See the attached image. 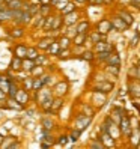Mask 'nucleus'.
I'll return each instance as SVG.
<instances>
[{"mask_svg": "<svg viewBox=\"0 0 140 149\" xmlns=\"http://www.w3.org/2000/svg\"><path fill=\"white\" fill-rule=\"evenodd\" d=\"M32 18H33V17L30 15L29 11H23V17H21V20H20V24H27V23L32 21Z\"/></svg>", "mask_w": 140, "mask_h": 149, "instance_id": "nucleus-32", "label": "nucleus"}, {"mask_svg": "<svg viewBox=\"0 0 140 149\" xmlns=\"http://www.w3.org/2000/svg\"><path fill=\"white\" fill-rule=\"evenodd\" d=\"M93 45H95V51H97V53H100V51H113V48H115L111 44L104 42V41H100L97 44H93Z\"/></svg>", "mask_w": 140, "mask_h": 149, "instance_id": "nucleus-7", "label": "nucleus"}, {"mask_svg": "<svg viewBox=\"0 0 140 149\" xmlns=\"http://www.w3.org/2000/svg\"><path fill=\"white\" fill-rule=\"evenodd\" d=\"M15 100L18 101L21 106H24L26 102H29V93H27V91L18 89V92H17V95H15Z\"/></svg>", "mask_w": 140, "mask_h": 149, "instance_id": "nucleus-8", "label": "nucleus"}, {"mask_svg": "<svg viewBox=\"0 0 140 149\" xmlns=\"http://www.w3.org/2000/svg\"><path fill=\"white\" fill-rule=\"evenodd\" d=\"M63 24V17H54L53 18V26H51V30H57L62 27Z\"/></svg>", "mask_w": 140, "mask_h": 149, "instance_id": "nucleus-25", "label": "nucleus"}, {"mask_svg": "<svg viewBox=\"0 0 140 149\" xmlns=\"http://www.w3.org/2000/svg\"><path fill=\"white\" fill-rule=\"evenodd\" d=\"M59 51H60L59 42H57V41H53V42H51V45L48 47V53H50V54H53V56H57V54H59Z\"/></svg>", "mask_w": 140, "mask_h": 149, "instance_id": "nucleus-20", "label": "nucleus"}, {"mask_svg": "<svg viewBox=\"0 0 140 149\" xmlns=\"http://www.w3.org/2000/svg\"><path fill=\"white\" fill-rule=\"evenodd\" d=\"M106 71L110 72V74H113L115 77H118L119 75V71H120V66H118V65H107Z\"/></svg>", "mask_w": 140, "mask_h": 149, "instance_id": "nucleus-31", "label": "nucleus"}, {"mask_svg": "<svg viewBox=\"0 0 140 149\" xmlns=\"http://www.w3.org/2000/svg\"><path fill=\"white\" fill-rule=\"evenodd\" d=\"M91 122H92V116H87V115H77L75 122H74V128L80 130V131H84L87 127L91 125Z\"/></svg>", "mask_w": 140, "mask_h": 149, "instance_id": "nucleus-1", "label": "nucleus"}, {"mask_svg": "<svg viewBox=\"0 0 140 149\" xmlns=\"http://www.w3.org/2000/svg\"><path fill=\"white\" fill-rule=\"evenodd\" d=\"M130 75H133L136 80L140 81V66L137 65V66H134V68H131V69H130Z\"/></svg>", "mask_w": 140, "mask_h": 149, "instance_id": "nucleus-36", "label": "nucleus"}, {"mask_svg": "<svg viewBox=\"0 0 140 149\" xmlns=\"http://www.w3.org/2000/svg\"><path fill=\"white\" fill-rule=\"evenodd\" d=\"M6 107H12V109H15V110H20L23 106H21V104L17 101L15 98H9V100H8V102H6Z\"/></svg>", "mask_w": 140, "mask_h": 149, "instance_id": "nucleus-27", "label": "nucleus"}, {"mask_svg": "<svg viewBox=\"0 0 140 149\" xmlns=\"http://www.w3.org/2000/svg\"><path fill=\"white\" fill-rule=\"evenodd\" d=\"M42 86H44V83H42V80H41V77H33V84H32V89H33V91H39Z\"/></svg>", "mask_w": 140, "mask_h": 149, "instance_id": "nucleus-33", "label": "nucleus"}, {"mask_svg": "<svg viewBox=\"0 0 140 149\" xmlns=\"http://www.w3.org/2000/svg\"><path fill=\"white\" fill-rule=\"evenodd\" d=\"M140 39V30H136V35H134V38L131 39V47H136L137 45V42Z\"/></svg>", "mask_w": 140, "mask_h": 149, "instance_id": "nucleus-44", "label": "nucleus"}, {"mask_svg": "<svg viewBox=\"0 0 140 149\" xmlns=\"http://www.w3.org/2000/svg\"><path fill=\"white\" fill-rule=\"evenodd\" d=\"M106 63L107 65H118V66H120V57H119V54L118 53H110V56L106 60Z\"/></svg>", "mask_w": 140, "mask_h": 149, "instance_id": "nucleus-11", "label": "nucleus"}, {"mask_svg": "<svg viewBox=\"0 0 140 149\" xmlns=\"http://www.w3.org/2000/svg\"><path fill=\"white\" fill-rule=\"evenodd\" d=\"M77 2H81V3H84V2H86V0H77Z\"/></svg>", "mask_w": 140, "mask_h": 149, "instance_id": "nucleus-56", "label": "nucleus"}, {"mask_svg": "<svg viewBox=\"0 0 140 149\" xmlns=\"http://www.w3.org/2000/svg\"><path fill=\"white\" fill-rule=\"evenodd\" d=\"M0 2H2V0H0Z\"/></svg>", "mask_w": 140, "mask_h": 149, "instance_id": "nucleus-59", "label": "nucleus"}, {"mask_svg": "<svg viewBox=\"0 0 140 149\" xmlns=\"http://www.w3.org/2000/svg\"><path fill=\"white\" fill-rule=\"evenodd\" d=\"M3 98H5V92L0 89V100H3Z\"/></svg>", "mask_w": 140, "mask_h": 149, "instance_id": "nucleus-53", "label": "nucleus"}, {"mask_svg": "<svg viewBox=\"0 0 140 149\" xmlns=\"http://www.w3.org/2000/svg\"><path fill=\"white\" fill-rule=\"evenodd\" d=\"M136 148H139V149H140V140H139V143L136 145Z\"/></svg>", "mask_w": 140, "mask_h": 149, "instance_id": "nucleus-55", "label": "nucleus"}, {"mask_svg": "<svg viewBox=\"0 0 140 149\" xmlns=\"http://www.w3.org/2000/svg\"><path fill=\"white\" fill-rule=\"evenodd\" d=\"M6 5H8V8H9V9H12V11H15V9H23V2H21V0H9Z\"/></svg>", "mask_w": 140, "mask_h": 149, "instance_id": "nucleus-16", "label": "nucleus"}, {"mask_svg": "<svg viewBox=\"0 0 140 149\" xmlns=\"http://www.w3.org/2000/svg\"><path fill=\"white\" fill-rule=\"evenodd\" d=\"M66 3H68V0H51V5L56 6L57 9H62Z\"/></svg>", "mask_w": 140, "mask_h": 149, "instance_id": "nucleus-39", "label": "nucleus"}, {"mask_svg": "<svg viewBox=\"0 0 140 149\" xmlns=\"http://www.w3.org/2000/svg\"><path fill=\"white\" fill-rule=\"evenodd\" d=\"M133 104H134L136 107H139V109H140V98H134V102H133Z\"/></svg>", "mask_w": 140, "mask_h": 149, "instance_id": "nucleus-51", "label": "nucleus"}, {"mask_svg": "<svg viewBox=\"0 0 140 149\" xmlns=\"http://www.w3.org/2000/svg\"><path fill=\"white\" fill-rule=\"evenodd\" d=\"M89 146L91 148H98V149H102L104 148V145H102V142L98 139V140H92V142L89 143Z\"/></svg>", "mask_w": 140, "mask_h": 149, "instance_id": "nucleus-42", "label": "nucleus"}, {"mask_svg": "<svg viewBox=\"0 0 140 149\" xmlns=\"http://www.w3.org/2000/svg\"><path fill=\"white\" fill-rule=\"evenodd\" d=\"M77 33H87V30H89V23H87L86 20L84 21H80L77 24Z\"/></svg>", "mask_w": 140, "mask_h": 149, "instance_id": "nucleus-19", "label": "nucleus"}, {"mask_svg": "<svg viewBox=\"0 0 140 149\" xmlns=\"http://www.w3.org/2000/svg\"><path fill=\"white\" fill-rule=\"evenodd\" d=\"M137 65H139V66H140V60H139V63H137Z\"/></svg>", "mask_w": 140, "mask_h": 149, "instance_id": "nucleus-58", "label": "nucleus"}, {"mask_svg": "<svg viewBox=\"0 0 140 149\" xmlns=\"http://www.w3.org/2000/svg\"><path fill=\"white\" fill-rule=\"evenodd\" d=\"M110 53H111V51H100V53L97 54V57H98L100 62H106L107 57L110 56Z\"/></svg>", "mask_w": 140, "mask_h": 149, "instance_id": "nucleus-38", "label": "nucleus"}, {"mask_svg": "<svg viewBox=\"0 0 140 149\" xmlns=\"http://www.w3.org/2000/svg\"><path fill=\"white\" fill-rule=\"evenodd\" d=\"M32 84H33V78H27V80H24V86L27 87V89H32Z\"/></svg>", "mask_w": 140, "mask_h": 149, "instance_id": "nucleus-48", "label": "nucleus"}, {"mask_svg": "<svg viewBox=\"0 0 140 149\" xmlns=\"http://www.w3.org/2000/svg\"><path fill=\"white\" fill-rule=\"evenodd\" d=\"M118 15L120 17V18L122 20H124L128 26H131V24H133L134 23V17L133 15H131L128 11H125V9H120V11H118Z\"/></svg>", "mask_w": 140, "mask_h": 149, "instance_id": "nucleus-9", "label": "nucleus"}, {"mask_svg": "<svg viewBox=\"0 0 140 149\" xmlns=\"http://www.w3.org/2000/svg\"><path fill=\"white\" fill-rule=\"evenodd\" d=\"M14 137H6V142H3V143H0V148H9L11 146V143L14 142Z\"/></svg>", "mask_w": 140, "mask_h": 149, "instance_id": "nucleus-46", "label": "nucleus"}, {"mask_svg": "<svg viewBox=\"0 0 140 149\" xmlns=\"http://www.w3.org/2000/svg\"><path fill=\"white\" fill-rule=\"evenodd\" d=\"M53 39L51 38H42L39 42H38V48H42V50H48V47L51 45Z\"/></svg>", "mask_w": 140, "mask_h": 149, "instance_id": "nucleus-21", "label": "nucleus"}, {"mask_svg": "<svg viewBox=\"0 0 140 149\" xmlns=\"http://www.w3.org/2000/svg\"><path fill=\"white\" fill-rule=\"evenodd\" d=\"M53 18H54V15H47V20L44 18V21H42V29H44V30H51V26H53Z\"/></svg>", "mask_w": 140, "mask_h": 149, "instance_id": "nucleus-18", "label": "nucleus"}, {"mask_svg": "<svg viewBox=\"0 0 140 149\" xmlns=\"http://www.w3.org/2000/svg\"><path fill=\"white\" fill-rule=\"evenodd\" d=\"M100 140L102 142V145H104V148H113L115 146V139H113L107 131H104V133H101V136H100Z\"/></svg>", "mask_w": 140, "mask_h": 149, "instance_id": "nucleus-6", "label": "nucleus"}, {"mask_svg": "<svg viewBox=\"0 0 140 149\" xmlns=\"http://www.w3.org/2000/svg\"><path fill=\"white\" fill-rule=\"evenodd\" d=\"M62 107H63V100H62V98H56V100L51 101L50 113H56V111H59Z\"/></svg>", "mask_w": 140, "mask_h": 149, "instance_id": "nucleus-10", "label": "nucleus"}, {"mask_svg": "<svg viewBox=\"0 0 140 149\" xmlns=\"http://www.w3.org/2000/svg\"><path fill=\"white\" fill-rule=\"evenodd\" d=\"M95 5H106V0H95Z\"/></svg>", "mask_w": 140, "mask_h": 149, "instance_id": "nucleus-52", "label": "nucleus"}, {"mask_svg": "<svg viewBox=\"0 0 140 149\" xmlns=\"http://www.w3.org/2000/svg\"><path fill=\"white\" fill-rule=\"evenodd\" d=\"M130 5L134 8H140V0H130Z\"/></svg>", "mask_w": 140, "mask_h": 149, "instance_id": "nucleus-50", "label": "nucleus"}, {"mask_svg": "<svg viewBox=\"0 0 140 149\" xmlns=\"http://www.w3.org/2000/svg\"><path fill=\"white\" fill-rule=\"evenodd\" d=\"M42 17H47V15H50L51 14V8L48 6V5H45V3H44V5H39V11H38Z\"/></svg>", "mask_w": 140, "mask_h": 149, "instance_id": "nucleus-30", "label": "nucleus"}, {"mask_svg": "<svg viewBox=\"0 0 140 149\" xmlns=\"http://www.w3.org/2000/svg\"><path fill=\"white\" fill-rule=\"evenodd\" d=\"M41 124H42V127H44V130H47V131H50L51 128H53V122H51L50 119H47V118H44L42 120H41Z\"/></svg>", "mask_w": 140, "mask_h": 149, "instance_id": "nucleus-37", "label": "nucleus"}, {"mask_svg": "<svg viewBox=\"0 0 140 149\" xmlns=\"http://www.w3.org/2000/svg\"><path fill=\"white\" fill-rule=\"evenodd\" d=\"M130 93L134 98H140V83H131L130 84Z\"/></svg>", "mask_w": 140, "mask_h": 149, "instance_id": "nucleus-15", "label": "nucleus"}, {"mask_svg": "<svg viewBox=\"0 0 140 149\" xmlns=\"http://www.w3.org/2000/svg\"><path fill=\"white\" fill-rule=\"evenodd\" d=\"M68 54H69V48H60V51H59L57 56H59L60 59H66Z\"/></svg>", "mask_w": 140, "mask_h": 149, "instance_id": "nucleus-43", "label": "nucleus"}, {"mask_svg": "<svg viewBox=\"0 0 140 149\" xmlns=\"http://www.w3.org/2000/svg\"><path fill=\"white\" fill-rule=\"evenodd\" d=\"M33 62H35V65H41V66H42V63H44V62H47V56H44V54H38L36 57H35Z\"/></svg>", "mask_w": 140, "mask_h": 149, "instance_id": "nucleus-41", "label": "nucleus"}, {"mask_svg": "<svg viewBox=\"0 0 140 149\" xmlns=\"http://www.w3.org/2000/svg\"><path fill=\"white\" fill-rule=\"evenodd\" d=\"M11 68L14 69V71H18L20 68H23V59H20V57H14L12 59V63H11Z\"/></svg>", "mask_w": 140, "mask_h": 149, "instance_id": "nucleus-24", "label": "nucleus"}, {"mask_svg": "<svg viewBox=\"0 0 140 149\" xmlns=\"http://www.w3.org/2000/svg\"><path fill=\"white\" fill-rule=\"evenodd\" d=\"M113 83H110V81H101V83H98V84H95L93 86V91L95 92H102V93H109V92H111L113 91Z\"/></svg>", "mask_w": 140, "mask_h": 149, "instance_id": "nucleus-5", "label": "nucleus"}, {"mask_svg": "<svg viewBox=\"0 0 140 149\" xmlns=\"http://www.w3.org/2000/svg\"><path fill=\"white\" fill-rule=\"evenodd\" d=\"M111 2V0H106V3H110Z\"/></svg>", "mask_w": 140, "mask_h": 149, "instance_id": "nucleus-57", "label": "nucleus"}, {"mask_svg": "<svg viewBox=\"0 0 140 149\" xmlns=\"http://www.w3.org/2000/svg\"><path fill=\"white\" fill-rule=\"evenodd\" d=\"M110 30H113V26H111V21L109 18H102L98 24H97V32L102 33V35H107Z\"/></svg>", "mask_w": 140, "mask_h": 149, "instance_id": "nucleus-4", "label": "nucleus"}, {"mask_svg": "<svg viewBox=\"0 0 140 149\" xmlns=\"http://www.w3.org/2000/svg\"><path fill=\"white\" fill-rule=\"evenodd\" d=\"M26 54H27V47H24V45H18L15 48V56L17 57H20V59H24Z\"/></svg>", "mask_w": 140, "mask_h": 149, "instance_id": "nucleus-22", "label": "nucleus"}, {"mask_svg": "<svg viewBox=\"0 0 140 149\" xmlns=\"http://www.w3.org/2000/svg\"><path fill=\"white\" fill-rule=\"evenodd\" d=\"M66 91H68V83H66V81H60V83L56 86V93L60 95V96L65 95Z\"/></svg>", "mask_w": 140, "mask_h": 149, "instance_id": "nucleus-17", "label": "nucleus"}, {"mask_svg": "<svg viewBox=\"0 0 140 149\" xmlns=\"http://www.w3.org/2000/svg\"><path fill=\"white\" fill-rule=\"evenodd\" d=\"M17 92H18V86L15 84V81H9V89H8V95H9V98H15Z\"/></svg>", "mask_w": 140, "mask_h": 149, "instance_id": "nucleus-23", "label": "nucleus"}, {"mask_svg": "<svg viewBox=\"0 0 140 149\" xmlns=\"http://www.w3.org/2000/svg\"><path fill=\"white\" fill-rule=\"evenodd\" d=\"M57 42H59L60 48H69V42H71V39H69L68 36H63V38H60Z\"/></svg>", "mask_w": 140, "mask_h": 149, "instance_id": "nucleus-35", "label": "nucleus"}, {"mask_svg": "<svg viewBox=\"0 0 140 149\" xmlns=\"http://www.w3.org/2000/svg\"><path fill=\"white\" fill-rule=\"evenodd\" d=\"M68 140H69V137L68 136H62V137H60V140H59V145H66L68 143Z\"/></svg>", "mask_w": 140, "mask_h": 149, "instance_id": "nucleus-49", "label": "nucleus"}, {"mask_svg": "<svg viewBox=\"0 0 140 149\" xmlns=\"http://www.w3.org/2000/svg\"><path fill=\"white\" fill-rule=\"evenodd\" d=\"M80 134H81V131L77 130V128H74V130L71 131V134H69L68 137H69V140H71V142H77L78 137H80Z\"/></svg>", "mask_w": 140, "mask_h": 149, "instance_id": "nucleus-34", "label": "nucleus"}, {"mask_svg": "<svg viewBox=\"0 0 140 149\" xmlns=\"http://www.w3.org/2000/svg\"><path fill=\"white\" fill-rule=\"evenodd\" d=\"M36 56H38V50L36 48H27V54H26V57L35 60V57H36Z\"/></svg>", "mask_w": 140, "mask_h": 149, "instance_id": "nucleus-40", "label": "nucleus"}, {"mask_svg": "<svg viewBox=\"0 0 140 149\" xmlns=\"http://www.w3.org/2000/svg\"><path fill=\"white\" fill-rule=\"evenodd\" d=\"M65 17H66V18H63V21H65L68 26H71V24H74V23L77 21V18H78V14H77L75 11H72V12L66 14Z\"/></svg>", "mask_w": 140, "mask_h": 149, "instance_id": "nucleus-14", "label": "nucleus"}, {"mask_svg": "<svg viewBox=\"0 0 140 149\" xmlns=\"http://www.w3.org/2000/svg\"><path fill=\"white\" fill-rule=\"evenodd\" d=\"M23 35H24V29L20 27V26H17V27H14L11 30V36H14V38H21Z\"/></svg>", "mask_w": 140, "mask_h": 149, "instance_id": "nucleus-29", "label": "nucleus"}, {"mask_svg": "<svg viewBox=\"0 0 140 149\" xmlns=\"http://www.w3.org/2000/svg\"><path fill=\"white\" fill-rule=\"evenodd\" d=\"M42 21H44V17H42V15H41V17H38V18L33 21V27H39V26L42 24Z\"/></svg>", "mask_w": 140, "mask_h": 149, "instance_id": "nucleus-47", "label": "nucleus"}, {"mask_svg": "<svg viewBox=\"0 0 140 149\" xmlns=\"http://www.w3.org/2000/svg\"><path fill=\"white\" fill-rule=\"evenodd\" d=\"M119 128H120V133H122V134L127 136V137H130L131 131H133V127H131V119H130L127 115H124V116L120 118V120H119Z\"/></svg>", "mask_w": 140, "mask_h": 149, "instance_id": "nucleus-2", "label": "nucleus"}, {"mask_svg": "<svg viewBox=\"0 0 140 149\" xmlns=\"http://www.w3.org/2000/svg\"><path fill=\"white\" fill-rule=\"evenodd\" d=\"M89 39H91L92 44H97V42H100V41L106 39V35H102V33H100V32H92V33L89 35Z\"/></svg>", "mask_w": 140, "mask_h": 149, "instance_id": "nucleus-12", "label": "nucleus"}, {"mask_svg": "<svg viewBox=\"0 0 140 149\" xmlns=\"http://www.w3.org/2000/svg\"><path fill=\"white\" fill-rule=\"evenodd\" d=\"M83 59H84V60H89V62H91V60L95 59V54L92 53V51H84V53H83Z\"/></svg>", "mask_w": 140, "mask_h": 149, "instance_id": "nucleus-45", "label": "nucleus"}, {"mask_svg": "<svg viewBox=\"0 0 140 149\" xmlns=\"http://www.w3.org/2000/svg\"><path fill=\"white\" fill-rule=\"evenodd\" d=\"M84 41H86V33H77L72 38V42H74L75 47H81L84 44Z\"/></svg>", "mask_w": 140, "mask_h": 149, "instance_id": "nucleus-13", "label": "nucleus"}, {"mask_svg": "<svg viewBox=\"0 0 140 149\" xmlns=\"http://www.w3.org/2000/svg\"><path fill=\"white\" fill-rule=\"evenodd\" d=\"M41 3H48V0H39Z\"/></svg>", "mask_w": 140, "mask_h": 149, "instance_id": "nucleus-54", "label": "nucleus"}, {"mask_svg": "<svg viewBox=\"0 0 140 149\" xmlns=\"http://www.w3.org/2000/svg\"><path fill=\"white\" fill-rule=\"evenodd\" d=\"M72 11H75V5L72 3V2H68L62 9H60V12H62V15H66V14H69V12H72Z\"/></svg>", "mask_w": 140, "mask_h": 149, "instance_id": "nucleus-26", "label": "nucleus"}, {"mask_svg": "<svg viewBox=\"0 0 140 149\" xmlns=\"http://www.w3.org/2000/svg\"><path fill=\"white\" fill-rule=\"evenodd\" d=\"M111 26H113V29H115V30H119V32H124V30H127L128 27H130V26L124 21V20H122L120 18V17L119 15H115V17H111Z\"/></svg>", "mask_w": 140, "mask_h": 149, "instance_id": "nucleus-3", "label": "nucleus"}, {"mask_svg": "<svg viewBox=\"0 0 140 149\" xmlns=\"http://www.w3.org/2000/svg\"><path fill=\"white\" fill-rule=\"evenodd\" d=\"M33 66H35V62L32 59H27V57L23 59V69H26V71H32Z\"/></svg>", "mask_w": 140, "mask_h": 149, "instance_id": "nucleus-28", "label": "nucleus"}]
</instances>
